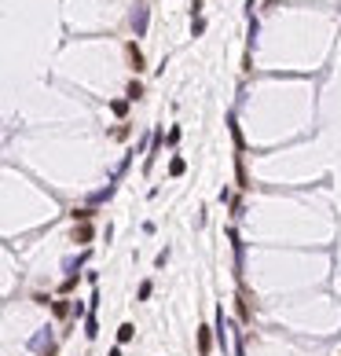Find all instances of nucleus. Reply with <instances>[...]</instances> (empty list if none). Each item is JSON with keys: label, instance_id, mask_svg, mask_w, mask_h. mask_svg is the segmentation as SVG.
<instances>
[{"label": "nucleus", "instance_id": "10", "mask_svg": "<svg viewBox=\"0 0 341 356\" xmlns=\"http://www.w3.org/2000/svg\"><path fill=\"white\" fill-rule=\"evenodd\" d=\"M110 107H114V114H125V110H129V103H125V99H114Z\"/></svg>", "mask_w": 341, "mask_h": 356}, {"label": "nucleus", "instance_id": "3", "mask_svg": "<svg viewBox=\"0 0 341 356\" xmlns=\"http://www.w3.org/2000/svg\"><path fill=\"white\" fill-rule=\"evenodd\" d=\"M129 59H132V67H136V70H143V55H139L136 44H129Z\"/></svg>", "mask_w": 341, "mask_h": 356}, {"label": "nucleus", "instance_id": "11", "mask_svg": "<svg viewBox=\"0 0 341 356\" xmlns=\"http://www.w3.org/2000/svg\"><path fill=\"white\" fill-rule=\"evenodd\" d=\"M110 356H121V349H114V353H110Z\"/></svg>", "mask_w": 341, "mask_h": 356}, {"label": "nucleus", "instance_id": "4", "mask_svg": "<svg viewBox=\"0 0 341 356\" xmlns=\"http://www.w3.org/2000/svg\"><path fill=\"white\" fill-rule=\"evenodd\" d=\"M88 239H92V228H88V224H81V228L73 231V242H88Z\"/></svg>", "mask_w": 341, "mask_h": 356}, {"label": "nucleus", "instance_id": "6", "mask_svg": "<svg viewBox=\"0 0 341 356\" xmlns=\"http://www.w3.org/2000/svg\"><path fill=\"white\" fill-rule=\"evenodd\" d=\"M84 334H88V338H96V334H99V323H96V316H88V323H84Z\"/></svg>", "mask_w": 341, "mask_h": 356}, {"label": "nucleus", "instance_id": "7", "mask_svg": "<svg viewBox=\"0 0 341 356\" xmlns=\"http://www.w3.org/2000/svg\"><path fill=\"white\" fill-rule=\"evenodd\" d=\"M184 169H187V165H184V158H173V162H169V173H173V176H180Z\"/></svg>", "mask_w": 341, "mask_h": 356}, {"label": "nucleus", "instance_id": "1", "mask_svg": "<svg viewBox=\"0 0 341 356\" xmlns=\"http://www.w3.org/2000/svg\"><path fill=\"white\" fill-rule=\"evenodd\" d=\"M132 30H136V37L147 33V7L143 4H136V11H132Z\"/></svg>", "mask_w": 341, "mask_h": 356}, {"label": "nucleus", "instance_id": "5", "mask_svg": "<svg viewBox=\"0 0 341 356\" xmlns=\"http://www.w3.org/2000/svg\"><path fill=\"white\" fill-rule=\"evenodd\" d=\"M132 334H136V327H132V323H121V331H118V342H132Z\"/></svg>", "mask_w": 341, "mask_h": 356}, {"label": "nucleus", "instance_id": "9", "mask_svg": "<svg viewBox=\"0 0 341 356\" xmlns=\"http://www.w3.org/2000/svg\"><path fill=\"white\" fill-rule=\"evenodd\" d=\"M30 345H33V349H44V345H48V331H41V334H37V338H33Z\"/></svg>", "mask_w": 341, "mask_h": 356}, {"label": "nucleus", "instance_id": "2", "mask_svg": "<svg viewBox=\"0 0 341 356\" xmlns=\"http://www.w3.org/2000/svg\"><path fill=\"white\" fill-rule=\"evenodd\" d=\"M209 345H213L209 342V327H202V331H198V349H202V356L209 353Z\"/></svg>", "mask_w": 341, "mask_h": 356}, {"label": "nucleus", "instance_id": "8", "mask_svg": "<svg viewBox=\"0 0 341 356\" xmlns=\"http://www.w3.org/2000/svg\"><path fill=\"white\" fill-rule=\"evenodd\" d=\"M139 96H143V85H139V81H132V85H129V99H139Z\"/></svg>", "mask_w": 341, "mask_h": 356}]
</instances>
